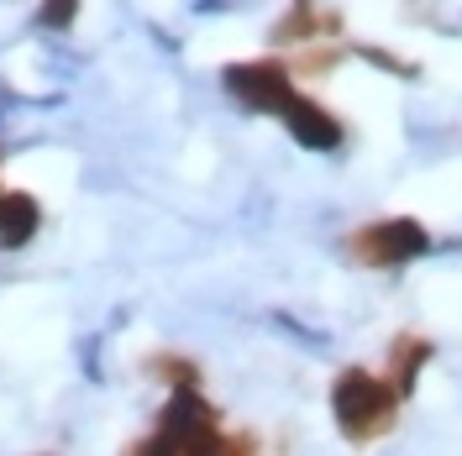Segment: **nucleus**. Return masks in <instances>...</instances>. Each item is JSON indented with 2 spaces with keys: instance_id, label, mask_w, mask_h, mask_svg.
<instances>
[{
  "instance_id": "nucleus-1",
  "label": "nucleus",
  "mask_w": 462,
  "mask_h": 456,
  "mask_svg": "<svg viewBox=\"0 0 462 456\" xmlns=\"http://www.w3.org/2000/svg\"><path fill=\"white\" fill-rule=\"evenodd\" d=\"M126 456H253L247 435H226L216 409L195 394V388H179L163 404V420L152 441L126 446Z\"/></svg>"
},
{
  "instance_id": "nucleus-2",
  "label": "nucleus",
  "mask_w": 462,
  "mask_h": 456,
  "mask_svg": "<svg viewBox=\"0 0 462 456\" xmlns=\"http://www.w3.org/2000/svg\"><path fill=\"white\" fill-rule=\"evenodd\" d=\"M331 415H337V430H342L352 446H368V441H378V435L394 430L400 394L389 388V378L346 368V372H337V383H331Z\"/></svg>"
},
{
  "instance_id": "nucleus-3",
  "label": "nucleus",
  "mask_w": 462,
  "mask_h": 456,
  "mask_svg": "<svg viewBox=\"0 0 462 456\" xmlns=\"http://www.w3.org/2000/svg\"><path fill=\"white\" fill-rule=\"evenodd\" d=\"M420 252H431V236H426L420 221H410V215L374 221V226L346 236V257L363 262V268H400V262H415Z\"/></svg>"
},
{
  "instance_id": "nucleus-4",
  "label": "nucleus",
  "mask_w": 462,
  "mask_h": 456,
  "mask_svg": "<svg viewBox=\"0 0 462 456\" xmlns=\"http://www.w3.org/2000/svg\"><path fill=\"white\" fill-rule=\"evenodd\" d=\"M221 85L236 105H247V111H273L284 115L289 100H294V85H289V68L284 63H273V58H253V63H231L226 74H221Z\"/></svg>"
},
{
  "instance_id": "nucleus-5",
  "label": "nucleus",
  "mask_w": 462,
  "mask_h": 456,
  "mask_svg": "<svg viewBox=\"0 0 462 456\" xmlns=\"http://www.w3.org/2000/svg\"><path fill=\"white\" fill-rule=\"evenodd\" d=\"M284 126H289V137H294L300 147H310V152H331V147L342 142V121L326 111V105L305 100V95H294V100H289Z\"/></svg>"
},
{
  "instance_id": "nucleus-6",
  "label": "nucleus",
  "mask_w": 462,
  "mask_h": 456,
  "mask_svg": "<svg viewBox=\"0 0 462 456\" xmlns=\"http://www.w3.org/2000/svg\"><path fill=\"white\" fill-rule=\"evenodd\" d=\"M42 226V210L32 195H0V247H27L32 236Z\"/></svg>"
},
{
  "instance_id": "nucleus-7",
  "label": "nucleus",
  "mask_w": 462,
  "mask_h": 456,
  "mask_svg": "<svg viewBox=\"0 0 462 456\" xmlns=\"http://www.w3.org/2000/svg\"><path fill=\"white\" fill-rule=\"evenodd\" d=\"M426 362H431V342H420V336H400L394 351H389V372H394V378H389V388L404 399V394L415 388V378H420Z\"/></svg>"
},
{
  "instance_id": "nucleus-8",
  "label": "nucleus",
  "mask_w": 462,
  "mask_h": 456,
  "mask_svg": "<svg viewBox=\"0 0 462 456\" xmlns=\"http://www.w3.org/2000/svg\"><path fill=\"white\" fill-rule=\"evenodd\" d=\"M310 32H316V11H310V0H294V11L273 27V37H279V42H305Z\"/></svg>"
},
{
  "instance_id": "nucleus-9",
  "label": "nucleus",
  "mask_w": 462,
  "mask_h": 456,
  "mask_svg": "<svg viewBox=\"0 0 462 456\" xmlns=\"http://www.w3.org/2000/svg\"><path fill=\"white\" fill-rule=\"evenodd\" d=\"M74 16H79V0H42V5H37V22H42V27H74Z\"/></svg>"
}]
</instances>
